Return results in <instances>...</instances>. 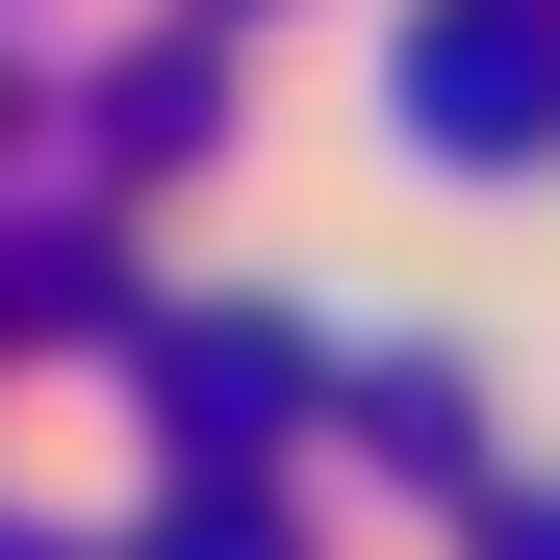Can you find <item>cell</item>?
Wrapping results in <instances>:
<instances>
[{
	"label": "cell",
	"mask_w": 560,
	"mask_h": 560,
	"mask_svg": "<svg viewBox=\"0 0 560 560\" xmlns=\"http://www.w3.org/2000/svg\"><path fill=\"white\" fill-rule=\"evenodd\" d=\"M178 560H280V535H230V510H205V535H178Z\"/></svg>",
	"instance_id": "7a4b0ae2"
},
{
	"label": "cell",
	"mask_w": 560,
	"mask_h": 560,
	"mask_svg": "<svg viewBox=\"0 0 560 560\" xmlns=\"http://www.w3.org/2000/svg\"><path fill=\"white\" fill-rule=\"evenodd\" d=\"M408 153H560V26H535V0H433V26H408Z\"/></svg>",
	"instance_id": "6da1fadb"
}]
</instances>
